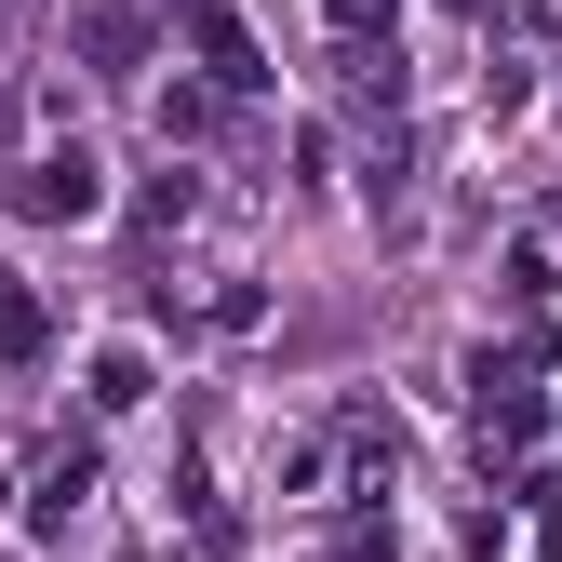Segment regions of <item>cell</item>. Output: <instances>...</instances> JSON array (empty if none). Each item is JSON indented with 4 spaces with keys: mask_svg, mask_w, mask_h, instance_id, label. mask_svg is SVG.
<instances>
[{
    "mask_svg": "<svg viewBox=\"0 0 562 562\" xmlns=\"http://www.w3.org/2000/svg\"><path fill=\"white\" fill-rule=\"evenodd\" d=\"M41 348H54V308L27 295L14 268H0V362H41Z\"/></svg>",
    "mask_w": 562,
    "mask_h": 562,
    "instance_id": "cell-5",
    "label": "cell"
},
{
    "mask_svg": "<svg viewBox=\"0 0 562 562\" xmlns=\"http://www.w3.org/2000/svg\"><path fill=\"white\" fill-rule=\"evenodd\" d=\"M188 54H201L215 94H268V54H255V27L228 14V0H188Z\"/></svg>",
    "mask_w": 562,
    "mask_h": 562,
    "instance_id": "cell-1",
    "label": "cell"
},
{
    "mask_svg": "<svg viewBox=\"0 0 562 562\" xmlns=\"http://www.w3.org/2000/svg\"><path fill=\"white\" fill-rule=\"evenodd\" d=\"M322 14H335L348 41H375V27H389V0H322Z\"/></svg>",
    "mask_w": 562,
    "mask_h": 562,
    "instance_id": "cell-8",
    "label": "cell"
},
{
    "mask_svg": "<svg viewBox=\"0 0 562 562\" xmlns=\"http://www.w3.org/2000/svg\"><path fill=\"white\" fill-rule=\"evenodd\" d=\"M67 41L94 67H148V14H134V0H67Z\"/></svg>",
    "mask_w": 562,
    "mask_h": 562,
    "instance_id": "cell-3",
    "label": "cell"
},
{
    "mask_svg": "<svg viewBox=\"0 0 562 562\" xmlns=\"http://www.w3.org/2000/svg\"><path fill=\"white\" fill-rule=\"evenodd\" d=\"M536 429H549V415H536V389H509L496 362H482V456H536Z\"/></svg>",
    "mask_w": 562,
    "mask_h": 562,
    "instance_id": "cell-4",
    "label": "cell"
},
{
    "mask_svg": "<svg viewBox=\"0 0 562 562\" xmlns=\"http://www.w3.org/2000/svg\"><path fill=\"white\" fill-rule=\"evenodd\" d=\"M94 201H108V188H94V148H41V161L14 175V215H67V228H81Z\"/></svg>",
    "mask_w": 562,
    "mask_h": 562,
    "instance_id": "cell-2",
    "label": "cell"
},
{
    "mask_svg": "<svg viewBox=\"0 0 562 562\" xmlns=\"http://www.w3.org/2000/svg\"><path fill=\"white\" fill-rule=\"evenodd\" d=\"M134 402H148V362H134V348H108V362H94V415H134Z\"/></svg>",
    "mask_w": 562,
    "mask_h": 562,
    "instance_id": "cell-7",
    "label": "cell"
},
{
    "mask_svg": "<svg viewBox=\"0 0 562 562\" xmlns=\"http://www.w3.org/2000/svg\"><path fill=\"white\" fill-rule=\"evenodd\" d=\"M94 496V442H67L54 469H41V536H67V509Z\"/></svg>",
    "mask_w": 562,
    "mask_h": 562,
    "instance_id": "cell-6",
    "label": "cell"
}]
</instances>
